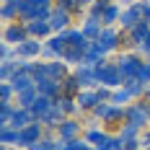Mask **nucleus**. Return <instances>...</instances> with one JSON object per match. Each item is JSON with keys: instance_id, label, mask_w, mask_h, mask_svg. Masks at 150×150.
I'll return each mask as SVG.
<instances>
[{"instance_id": "obj_28", "label": "nucleus", "mask_w": 150, "mask_h": 150, "mask_svg": "<svg viewBox=\"0 0 150 150\" xmlns=\"http://www.w3.org/2000/svg\"><path fill=\"white\" fill-rule=\"evenodd\" d=\"M16 73H18V62H8L5 60L0 65V78H3V80H11Z\"/></svg>"}, {"instance_id": "obj_10", "label": "nucleus", "mask_w": 150, "mask_h": 150, "mask_svg": "<svg viewBox=\"0 0 150 150\" xmlns=\"http://www.w3.org/2000/svg\"><path fill=\"white\" fill-rule=\"evenodd\" d=\"M42 49H44V47L39 44L36 39H26V42H21V44L16 47V57H23V60H26V57H36Z\"/></svg>"}, {"instance_id": "obj_44", "label": "nucleus", "mask_w": 150, "mask_h": 150, "mask_svg": "<svg viewBox=\"0 0 150 150\" xmlns=\"http://www.w3.org/2000/svg\"><path fill=\"white\" fill-rule=\"evenodd\" d=\"M142 148H145V150L150 148V132H148V135H145V137H142Z\"/></svg>"}, {"instance_id": "obj_8", "label": "nucleus", "mask_w": 150, "mask_h": 150, "mask_svg": "<svg viewBox=\"0 0 150 150\" xmlns=\"http://www.w3.org/2000/svg\"><path fill=\"white\" fill-rule=\"evenodd\" d=\"M31 122H36V119H34V114H31V109H21V106H18V109L13 111V117H11L8 124H11L13 129H23V127H29Z\"/></svg>"}, {"instance_id": "obj_39", "label": "nucleus", "mask_w": 150, "mask_h": 150, "mask_svg": "<svg viewBox=\"0 0 150 150\" xmlns=\"http://www.w3.org/2000/svg\"><path fill=\"white\" fill-rule=\"evenodd\" d=\"M104 132H98V129H91L88 135H86V140H88V142H93V145H98V142H101V140H104Z\"/></svg>"}, {"instance_id": "obj_25", "label": "nucleus", "mask_w": 150, "mask_h": 150, "mask_svg": "<svg viewBox=\"0 0 150 150\" xmlns=\"http://www.w3.org/2000/svg\"><path fill=\"white\" fill-rule=\"evenodd\" d=\"M145 86H148V83H142V80H137V78H127V80H124V88L129 91L132 96H140V93H145Z\"/></svg>"}, {"instance_id": "obj_24", "label": "nucleus", "mask_w": 150, "mask_h": 150, "mask_svg": "<svg viewBox=\"0 0 150 150\" xmlns=\"http://www.w3.org/2000/svg\"><path fill=\"white\" fill-rule=\"evenodd\" d=\"M0 140H3V145H16V142H18V129H13L11 124H3Z\"/></svg>"}, {"instance_id": "obj_13", "label": "nucleus", "mask_w": 150, "mask_h": 150, "mask_svg": "<svg viewBox=\"0 0 150 150\" xmlns=\"http://www.w3.org/2000/svg\"><path fill=\"white\" fill-rule=\"evenodd\" d=\"M44 78L62 83V80L67 78V70H65V65H62V62H44Z\"/></svg>"}, {"instance_id": "obj_19", "label": "nucleus", "mask_w": 150, "mask_h": 150, "mask_svg": "<svg viewBox=\"0 0 150 150\" xmlns=\"http://www.w3.org/2000/svg\"><path fill=\"white\" fill-rule=\"evenodd\" d=\"M47 47H49V49H52L54 54H60V57H62V54L67 52V47H70V44H67V31L57 34L54 39H49V44H47Z\"/></svg>"}, {"instance_id": "obj_9", "label": "nucleus", "mask_w": 150, "mask_h": 150, "mask_svg": "<svg viewBox=\"0 0 150 150\" xmlns=\"http://www.w3.org/2000/svg\"><path fill=\"white\" fill-rule=\"evenodd\" d=\"M75 78H78L80 86H86V88H91V86L98 83V73H96V67H91V65H80V67L75 70Z\"/></svg>"}, {"instance_id": "obj_6", "label": "nucleus", "mask_w": 150, "mask_h": 150, "mask_svg": "<svg viewBox=\"0 0 150 150\" xmlns=\"http://www.w3.org/2000/svg\"><path fill=\"white\" fill-rule=\"evenodd\" d=\"M11 86H13V91L16 93H21V91H29V88H34L36 86V78L31 73H23V70H18V73L11 78Z\"/></svg>"}, {"instance_id": "obj_12", "label": "nucleus", "mask_w": 150, "mask_h": 150, "mask_svg": "<svg viewBox=\"0 0 150 150\" xmlns=\"http://www.w3.org/2000/svg\"><path fill=\"white\" fill-rule=\"evenodd\" d=\"M52 106H54V98H49V96H42V93H39V98H36V101H34V106H31V114H34V119L42 122Z\"/></svg>"}, {"instance_id": "obj_33", "label": "nucleus", "mask_w": 150, "mask_h": 150, "mask_svg": "<svg viewBox=\"0 0 150 150\" xmlns=\"http://www.w3.org/2000/svg\"><path fill=\"white\" fill-rule=\"evenodd\" d=\"M129 96H132V93H129L127 88H122V91H114V93H111V104L122 106L124 101H129Z\"/></svg>"}, {"instance_id": "obj_35", "label": "nucleus", "mask_w": 150, "mask_h": 150, "mask_svg": "<svg viewBox=\"0 0 150 150\" xmlns=\"http://www.w3.org/2000/svg\"><path fill=\"white\" fill-rule=\"evenodd\" d=\"M29 150H57V142H52V140H39V142L29 145Z\"/></svg>"}, {"instance_id": "obj_46", "label": "nucleus", "mask_w": 150, "mask_h": 150, "mask_svg": "<svg viewBox=\"0 0 150 150\" xmlns=\"http://www.w3.org/2000/svg\"><path fill=\"white\" fill-rule=\"evenodd\" d=\"M122 5H132V0H122Z\"/></svg>"}, {"instance_id": "obj_16", "label": "nucleus", "mask_w": 150, "mask_h": 150, "mask_svg": "<svg viewBox=\"0 0 150 150\" xmlns=\"http://www.w3.org/2000/svg\"><path fill=\"white\" fill-rule=\"evenodd\" d=\"M57 132H60V140H75V135L80 132V124H78L75 119H65Z\"/></svg>"}, {"instance_id": "obj_7", "label": "nucleus", "mask_w": 150, "mask_h": 150, "mask_svg": "<svg viewBox=\"0 0 150 150\" xmlns=\"http://www.w3.org/2000/svg\"><path fill=\"white\" fill-rule=\"evenodd\" d=\"M93 42L101 47V49H104V54H106V52L117 49V44H119V34H117L114 29H104V31H101V36H98V39H93Z\"/></svg>"}, {"instance_id": "obj_27", "label": "nucleus", "mask_w": 150, "mask_h": 150, "mask_svg": "<svg viewBox=\"0 0 150 150\" xmlns=\"http://www.w3.org/2000/svg\"><path fill=\"white\" fill-rule=\"evenodd\" d=\"M83 57H86V52L83 49H75V47H67V52L62 54L65 62H78V65H83Z\"/></svg>"}, {"instance_id": "obj_50", "label": "nucleus", "mask_w": 150, "mask_h": 150, "mask_svg": "<svg viewBox=\"0 0 150 150\" xmlns=\"http://www.w3.org/2000/svg\"><path fill=\"white\" fill-rule=\"evenodd\" d=\"M5 3H13V0H5Z\"/></svg>"}, {"instance_id": "obj_34", "label": "nucleus", "mask_w": 150, "mask_h": 150, "mask_svg": "<svg viewBox=\"0 0 150 150\" xmlns=\"http://www.w3.org/2000/svg\"><path fill=\"white\" fill-rule=\"evenodd\" d=\"M16 91H13V86L11 83H3L0 86V104H11V96H13Z\"/></svg>"}, {"instance_id": "obj_4", "label": "nucleus", "mask_w": 150, "mask_h": 150, "mask_svg": "<svg viewBox=\"0 0 150 150\" xmlns=\"http://www.w3.org/2000/svg\"><path fill=\"white\" fill-rule=\"evenodd\" d=\"M145 5H148V3H135V5H129V8L119 16L122 26H124V29H132V26H137V23L145 18Z\"/></svg>"}, {"instance_id": "obj_42", "label": "nucleus", "mask_w": 150, "mask_h": 150, "mask_svg": "<svg viewBox=\"0 0 150 150\" xmlns=\"http://www.w3.org/2000/svg\"><path fill=\"white\" fill-rule=\"evenodd\" d=\"M0 57H3V62L11 57V47H8V44H3V47H0Z\"/></svg>"}, {"instance_id": "obj_37", "label": "nucleus", "mask_w": 150, "mask_h": 150, "mask_svg": "<svg viewBox=\"0 0 150 150\" xmlns=\"http://www.w3.org/2000/svg\"><path fill=\"white\" fill-rule=\"evenodd\" d=\"M137 132H140V127H135V124H127V127H124V129L119 132V137L124 140V142H127V140H135Z\"/></svg>"}, {"instance_id": "obj_26", "label": "nucleus", "mask_w": 150, "mask_h": 150, "mask_svg": "<svg viewBox=\"0 0 150 150\" xmlns=\"http://www.w3.org/2000/svg\"><path fill=\"white\" fill-rule=\"evenodd\" d=\"M54 101H57V106H60L65 114H73L75 109H80V106H78V101H73L67 93H65V96H60V98H54Z\"/></svg>"}, {"instance_id": "obj_20", "label": "nucleus", "mask_w": 150, "mask_h": 150, "mask_svg": "<svg viewBox=\"0 0 150 150\" xmlns=\"http://www.w3.org/2000/svg\"><path fill=\"white\" fill-rule=\"evenodd\" d=\"M36 98H39L36 86H34V88H29V91H21V93H18V106H21V109H31Z\"/></svg>"}, {"instance_id": "obj_48", "label": "nucleus", "mask_w": 150, "mask_h": 150, "mask_svg": "<svg viewBox=\"0 0 150 150\" xmlns=\"http://www.w3.org/2000/svg\"><path fill=\"white\" fill-rule=\"evenodd\" d=\"M145 93H148V96H150V83H148V86H145Z\"/></svg>"}, {"instance_id": "obj_3", "label": "nucleus", "mask_w": 150, "mask_h": 150, "mask_svg": "<svg viewBox=\"0 0 150 150\" xmlns=\"http://www.w3.org/2000/svg\"><path fill=\"white\" fill-rule=\"evenodd\" d=\"M39 137H42V122H31L29 127H23V129H18V148H29L34 142H39Z\"/></svg>"}, {"instance_id": "obj_51", "label": "nucleus", "mask_w": 150, "mask_h": 150, "mask_svg": "<svg viewBox=\"0 0 150 150\" xmlns=\"http://www.w3.org/2000/svg\"><path fill=\"white\" fill-rule=\"evenodd\" d=\"M148 65H150V62H148Z\"/></svg>"}, {"instance_id": "obj_14", "label": "nucleus", "mask_w": 150, "mask_h": 150, "mask_svg": "<svg viewBox=\"0 0 150 150\" xmlns=\"http://www.w3.org/2000/svg\"><path fill=\"white\" fill-rule=\"evenodd\" d=\"M70 23V11H65V8H54L52 11V16H49V26L54 31H60V29H65Z\"/></svg>"}, {"instance_id": "obj_45", "label": "nucleus", "mask_w": 150, "mask_h": 150, "mask_svg": "<svg viewBox=\"0 0 150 150\" xmlns=\"http://www.w3.org/2000/svg\"><path fill=\"white\" fill-rule=\"evenodd\" d=\"M145 21L150 23V5H145Z\"/></svg>"}, {"instance_id": "obj_30", "label": "nucleus", "mask_w": 150, "mask_h": 150, "mask_svg": "<svg viewBox=\"0 0 150 150\" xmlns=\"http://www.w3.org/2000/svg\"><path fill=\"white\" fill-rule=\"evenodd\" d=\"M78 88H80V80H78L75 75H67V78L62 80V91H65L67 96H70V93H75Z\"/></svg>"}, {"instance_id": "obj_15", "label": "nucleus", "mask_w": 150, "mask_h": 150, "mask_svg": "<svg viewBox=\"0 0 150 150\" xmlns=\"http://www.w3.org/2000/svg\"><path fill=\"white\" fill-rule=\"evenodd\" d=\"M62 117H65V111H62L60 106H57V101H54V106L47 111V117L42 119V124H47V127H54V129H60V124L65 122Z\"/></svg>"}, {"instance_id": "obj_43", "label": "nucleus", "mask_w": 150, "mask_h": 150, "mask_svg": "<svg viewBox=\"0 0 150 150\" xmlns=\"http://www.w3.org/2000/svg\"><path fill=\"white\" fill-rule=\"evenodd\" d=\"M96 93H98V98H101V101H106V98H111V93H109V91H106V88L96 91Z\"/></svg>"}, {"instance_id": "obj_36", "label": "nucleus", "mask_w": 150, "mask_h": 150, "mask_svg": "<svg viewBox=\"0 0 150 150\" xmlns=\"http://www.w3.org/2000/svg\"><path fill=\"white\" fill-rule=\"evenodd\" d=\"M13 111H16V109L11 104H3V106H0V124H8L11 117H13Z\"/></svg>"}, {"instance_id": "obj_22", "label": "nucleus", "mask_w": 150, "mask_h": 150, "mask_svg": "<svg viewBox=\"0 0 150 150\" xmlns=\"http://www.w3.org/2000/svg\"><path fill=\"white\" fill-rule=\"evenodd\" d=\"M96 104H101L98 93H93V91H86V93H78V106H80V109H93Z\"/></svg>"}, {"instance_id": "obj_32", "label": "nucleus", "mask_w": 150, "mask_h": 150, "mask_svg": "<svg viewBox=\"0 0 150 150\" xmlns=\"http://www.w3.org/2000/svg\"><path fill=\"white\" fill-rule=\"evenodd\" d=\"M109 5H111L109 0H96V3L91 5V16H93V18H98V16H104V11L109 8Z\"/></svg>"}, {"instance_id": "obj_11", "label": "nucleus", "mask_w": 150, "mask_h": 150, "mask_svg": "<svg viewBox=\"0 0 150 150\" xmlns=\"http://www.w3.org/2000/svg\"><path fill=\"white\" fill-rule=\"evenodd\" d=\"M60 86L57 80H49V78H39L36 80V91L42 93V96H49V98H60Z\"/></svg>"}, {"instance_id": "obj_23", "label": "nucleus", "mask_w": 150, "mask_h": 150, "mask_svg": "<svg viewBox=\"0 0 150 150\" xmlns=\"http://www.w3.org/2000/svg\"><path fill=\"white\" fill-rule=\"evenodd\" d=\"M83 34H86L88 39H98V36H101V23H98V18L91 16L88 21H86V26H83Z\"/></svg>"}, {"instance_id": "obj_1", "label": "nucleus", "mask_w": 150, "mask_h": 150, "mask_svg": "<svg viewBox=\"0 0 150 150\" xmlns=\"http://www.w3.org/2000/svg\"><path fill=\"white\" fill-rule=\"evenodd\" d=\"M96 73H98V83H104V86H109V88L124 86V78H122V73H119L117 65L101 62V65H96Z\"/></svg>"}, {"instance_id": "obj_41", "label": "nucleus", "mask_w": 150, "mask_h": 150, "mask_svg": "<svg viewBox=\"0 0 150 150\" xmlns=\"http://www.w3.org/2000/svg\"><path fill=\"white\" fill-rule=\"evenodd\" d=\"M142 148V140H127L124 142V150H140Z\"/></svg>"}, {"instance_id": "obj_29", "label": "nucleus", "mask_w": 150, "mask_h": 150, "mask_svg": "<svg viewBox=\"0 0 150 150\" xmlns=\"http://www.w3.org/2000/svg\"><path fill=\"white\" fill-rule=\"evenodd\" d=\"M57 150H91V148L80 140H62V145H57Z\"/></svg>"}, {"instance_id": "obj_5", "label": "nucleus", "mask_w": 150, "mask_h": 150, "mask_svg": "<svg viewBox=\"0 0 150 150\" xmlns=\"http://www.w3.org/2000/svg\"><path fill=\"white\" fill-rule=\"evenodd\" d=\"M150 122V114H148V104L142 106V104H135V106H129L127 109V124H135V127H145Z\"/></svg>"}, {"instance_id": "obj_17", "label": "nucleus", "mask_w": 150, "mask_h": 150, "mask_svg": "<svg viewBox=\"0 0 150 150\" xmlns=\"http://www.w3.org/2000/svg\"><path fill=\"white\" fill-rule=\"evenodd\" d=\"M26 26H8L5 34H3V39L5 42H13V44H21V42H26Z\"/></svg>"}, {"instance_id": "obj_2", "label": "nucleus", "mask_w": 150, "mask_h": 150, "mask_svg": "<svg viewBox=\"0 0 150 150\" xmlns=\"http://www.w3.org/2000/svg\"><path fill=\"white\" fill-rule=\"evenodd\" d=\"M142 65L145 62H140V57H135V54H122L119 60H117V67H119L124 80L127 78H137V73L142 70Z\"/></svg>"}, {"instance_id": "obj_21", "label": "nucleus", "mask_w": 150, "mask_h": 150, "mask_svg": "<svg viewBox=\"0 0 150 150\" xmlns=\"http://www.w3.org/2000/svg\"><path fill=\"white\" fill-rule=\"evenodd\" d=\"M26 31H29L31 36H44V34L52 31V26H49V21H29L26 23Z\"/></svg>"}, {"instance_id": "obj_40", "label": "nucleus", "mask_w": 150, "mask_h": 150, "mask_svg": "<svg viewBox=\"0 0 150 150\" xmlns=\"http://www.w3.org/2000/svg\"><path fill=\"white\" fill-rule=\"evenodd\" d=\"M109 109H111L109 104H96V106H93V114H96V117H101V119H106Z\"/></svg>"}, {"instance_id": "obj_52", "label": "nucleus", "mask_w": 150, "mask_h": 150, "mask_svg": "<svg viewBox=\"0 0 150 150\" xmlns=\"http://www.w3.org/2000/svg\"><path fill=\"white\" fill-rule=\"evenodd\" d=\"M148 150H150V148H148Z\"/></svg>"}, {"instance_id": "obj_49", "label": "nucleus", "mask_w": 150, "mask_h": 150, "mask_svg": "<svg viewBox=\"0 0 150 150\" xmlns=\"http://www.w3.org/2000/svg\"><path fill=\"white\" fill-rule=\"evenodd\" d=\"M148 114H150V104H148Z\"/></svg>"}, {"instance_id": "obj_18", "label": "nucleus", "mask_w": 150, "mask_h": 150, "mask_svg": "<svg viewBox=\"0 0 150 150\" xmlns=\"http://www.w3.org/2000/svg\"><path fill=\"white\" fill-rule=\"evenodd\" d=\"M129 31H132V42H135V44L140 47V44H142V42H145V39L150 36V23L145 21V18H142V21H140L137 26H132Z\"/></svg>"}, {"instance_id": "obj_47", "label": "nucleus", "mask_w": 150, "mask_h": 150, "mask_svg": "<svg viewBox=\"0 0 150 150\" xmlns=\"http://www.w3.org/2000/svg\"><path fill=\"white\" fill-rule=\"evenodd\" d=\"M88 3H91V0H80V8H83V5H88Z\"/></svg>"}, {"instance_id": "obj_31", "label": "nucleus", "mask_w": 150, "mask_h": 150, "mask_svg": "<svg viewBox=\"0 0 150 150\" xmlns=\"http://www.w3.org/2000/svg\"><path fill=\"white\" fill-rule=\"evenodd\" d=\"M101 21H104L106 26L114 23V21H119V8H117V5H109V8L104 11V16H101Z\"/></svg>"}, {"instance_id": "obj_38", "label": "nucleus", "mask_w": 150, "mask_h": 150, "mask_svg": "<svg viewBox=\"0 0 150 150\" xmlns=\"http://www.w3.org/2000/svg\"><path fill=\"white\" fill-rule=\"evenodd\" d=\"M57 8H65V11H80V0H57Z\"/></svg>"}]
</instances>
